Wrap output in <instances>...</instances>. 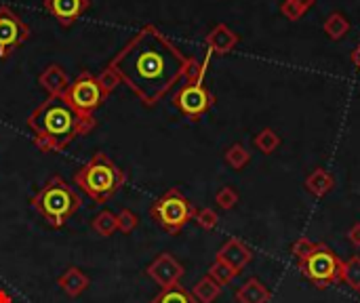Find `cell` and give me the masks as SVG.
<instances>
[{
	"instance_id": "29",
	"label": "cell",
	"mask_w": 360,
	"mask_h": 303,
	"mask_svg": "<svg viewBox=\"0 0 360 303\" xmlns=\"http://www.w3.org/2000/svg\"><path fill=\"white\" fill-rule=\"evenodd\" d=\"M194 221L202 228V230H213V228H217V223H219V215L213 211V209H200V211H196L194 213Z\"/></svg>"
},
{
	"instance_id": "14",
	"label": "cell",
	"mask_w": 360,
	"mask_h": 303,
	"mask_svg": "<svg viewBox=\"0 0 360 303\" xmlns=\"http://www.w3.org/2000/svg\"><path fill=\"white\" fill-rule=\"evenodd\" d=\"M38 84L48 93V97H57L64 95L70 86V76L68 72L57 66V64H51L42 70V74L38 76Z\"/></svg>"
},
{
	"instance_id": "33",
	"label": "cell",
	"mask_w": 360,
	"mask_h": 303,
	"mask_svg": "<svg viewBox=\"0 0 360 303\" xmlns=\"http://www.w3.org/2000/svg\"><path fill=\"white\" fill-rule=\"evenodd\" d=\"M293 3H297L301 7V11L305 13V11H310L316 5V0H293Z\"/></svg>"
},
{
	"instance_id": "12",
	"label": "cell",
	"mask_w": 360,
	"mask_h": 303,
	"mask_svg": "<svg viewBox=\"0 0 360 303\" xmlns=\"http://www.w3.org/2000/svg\"><path fill=\"white\" fill-rule=\"evenodd\" d=\"M215 259L222 261V264H226L228 268H232L236 274H240V272L249 266V261L253 259V252H251V248H249L242 240L230 238V240L217 250Z\"/></svg>"
},
{
	"instance_id": "22",
	"label": "cell",
	"mask_w": 360,
	"mask_h": 303,
	"mask_svg": "<svg viewBox=\"0 0 360 303\" xmlns=\"http://www.w3.org/2000/svg\"><path fill=\"white\" fill-rule=\"evenodd\" d=\"M253 145L260 149L262 154H274V152L278 149V145H280V135L274 129L266 127L253 137Z\"/></svg>"
},
{
	"instance_id": "10",
	"label": "cell",
	"mask_w": 360,
	"mask_h": 303,
	"mask_svg": "<svg viewBox=\"0 0 360 303\" xmlns=\"http://www.w3.org/2000/svg\"><path fill=\"white\" fill-rule=\"evenodd\" d=\"M145 274L159 286L169 288V286L179 284V280L183 276V266L171 255V252H161V255L147 266Z\"/></svg>"
},
{
	"instance_id": "23",
	"label": "cell",
	"mask_w": 360,
	"mask_h": 303,
	"mask_svg": "<svg viewBox=\"0 0 360 303\" xmlns=\"http://www.w3.org/2000/svg\"><path fill=\"white\" fill-rule=\"evenodd\" d=\"M91 228L101 236V238H108L112 236L116 230H118V221H116V215L112 211H101L93 217L91 221Z\"/></svg>"
},
{
	"instance_id": "19",
	"label": "cell",
	"mask_w": 360,
	"mask_h": 303,
	"mask_svg": "<svg viewBox=\"0 0 360 303\" xmlns=\"http://www.w3.org/2000/svg\"><path fill=\"white\" fill-rule=\"evenodd\" d=\"M350 19L341 13V11H333L327 15L325 24H323V32L329 40H341L348 32H350Z\"/></svg>"
},
{
	"instance_id": "30",
	"label": "cell",
	"mask_w": 360,
	"mask_h": 303,
	"mask_svg": "<svg viewBox=\"0 0 360 303\" xmlns=\"http://www.w3.org/2000/svg\"><path fill=\"white\" fill-rule=\"evenodd\" d=\"M116 221H118V230L125 232V234H131V232L139 226V217H137L131 209H123V211L116 215Z\"/></svg>"
},
{
	"instance_id": "28",
	"label": "cell",
	"mask_w": 360,
	"mask_h": 303,
	"mask_svg": "<svg viewBox=\"0 0 360 303\" xmlns=\"http://www.w3.org/2000/svg\"><path fill=\"white\" fill-rule=\"evenodd\" d=\"M97 82L101 84V89H104V93L106 95H110L118 84H123V80H120V76H118V72L112 68V66H108L104 72H101L99 76H97Z\"/></svg>"
},
{
	"instance_id": "17",
	"label": "cell",
	"mask_w": 360,
	"mask_h": 303,
	"mask_svg": "<svg viewBox=\"0 0 360 303\" xmlns=\"http://www.w3.org/2000/svg\"><path fill=\"white\" fill-rule=\"evenodd\" d=\"M333 187H335V177L323 167L314 169L310 175L305 177V190L310 192L314 198H325Z\"/></svg>"
},
{
	"instance_id": "1",
	"label": "cell",
	"mask_w": 360,
	"mask_h": 303,
	"mask_svg": "<svg viewBox=\"0 0 360 303\" xmlns=\"http://www.w3.org/2000/svg\"><path fill=\"white\" fill-rule=\"evenodd\" d=\"M110 66L145 108H154L186 76L190 57L156 26L147 24L131 36Z\"/></svg>"
},
{
	"instance_id": "11",
	"label": "cell",
	"mask_w": 360,
	"mask_h": 303,
	"mask_svg": "<svg viewBox=\"0 0 360 303\" xmlns=\"http://www.w3.org/2000/svg\"><path fill=\"white\" fill-rule=\"evenodd\" d=\"M91 7V0H44V9L53 15L64 28L74 26V21Z\"/></svg>"
},
{
	"instance_id": "31",
	"label": "cell",
	"mask_w": 360,
	"mask_h": 303,
	"mask_svg": "<svg viewBox=\"0 0 360 303\" xmlns=\"http://www.w3.org/2000/svg\"><path fill=\"white\" fill-rule=\"evenodd\" d=\"M280 13H282V17H287L289 21H297V19H301L305 13L301 11V7L297 5V3H293V0H282L280 3Z\"/></svg>"
},
{
	"instance_id": "9",
	"label": "cell",
	"mask_w": 360,
	"mask_h": 303,
	"mask_svg": "<svg viewBox=\"0 0 360 303\" xmlns=\"http://www.w3.org/2000/svg\"><path fill=\"white\" fill-rule=\"evenodd\" d=\"M30 34V26L11 7H0V59H7Z\"/></svg>"
},
{
	"instance_id": "15",
	"label": "cell",
	"mask_w": 360,
	"mask_h": 303,
	"mask_svg": "<svg viewBox=\"0 0 360 303\" xmlns=\"http://www.w3.org/2000/svg\"><path fill=\"white\" fill-rule=\"evenodd\" d=\"M57 284H60V288H62L68 297H78L80 293H84V291L89 288V276H87L80 268L72 266V268H68V270L60 276Z\"/></svg>"
},
{
	"instance_id": "3",
	"label": "cell",
	"mask_w": 360,
	"mask_h": 303,
	"mask_svg": "<svg viewBox=\"0 0 360 303\" xmlns=\"http://www.w3.org/2000/svg\"><path fill=\"white\" fill-rule=\"evenodd\" d=\"M127 181V173L106 154V152H95L91 160L76 171L74 183L97 205H104L114 194L123 190Z\"/></svg>"
},
{
	"instance_id": "5",
	"label": "cell",
	"mask_w": 360,
	"mask_h": 303,
	"mask_svg": "<svg viewBox=\"0 0 360 303\" xmlns=\"http://www.w3.org/2000/svg\"><path fill=\"white\" fill-rule=\"evenodd\" d=\"M194 213H196L194 205L177 187H171L169 192H165L150 207L152 219L169 234H177L188 221L194 219Z\"/></svg>"
},
{
	"instance_id": "18",
	"label": "cell",
	"mask_w": 360,
	"mask_h": 303,
	"mask_svg": "<svg viewBox=\"0 0 360 303\" xmlns=\"http://www.w3.org/2000/svg\"><path fill=\"white\" fill-rule=\"evenodd\" d=\"M190 293L194 295V299H196L198 303H213V301L222 295V284L215 282V280L207 274V276L200 278V280L192 286Z\"/></svg>"
},
{
	"instance_id": "20",
	"label": "cell",
	"mask_w": 360,
	"mask_h": 303,
	"mask_svg": "<svg viewBox=\"0 0 360 303\" xmlns=\"http://www.w3.org/2000/svg\"><path fill=\"white\" fill-rule=\"evenodd\" d=\"M150 303H198V301L194 299V295L190 291H186L183 286L175 284V286L163 288Z\"/></svg>"
},
{
	"instance_id": "6",
	"label": "cell",
	"mask_w": 360,
	"mask_h": 303,
	"mask_svg": "<svg viewBox=\"0 0 360 303\" xmlns=\"http://www.w3.org/2000/svg\"><path fill=\"white\" fill-rule=\"evenodd\" d=\"M341 264L343 261L335 255L327 244L318 242L314 252H310L305 259L297 261V268L316 288H327V286L339 282Z\"/></svg>"
},
{
	"instance_id": "13",
	"label": "cell",
	"mask_w": 360,
	"mask_h": 303,
	"mask_svg": "<svg viewBox=\"0 0 360 303\" xmlns=\"http://www.w3.org/2000/svg\"><path fill=\"white\" fill-rule=\"evenodd\" d=\"M240 42V36L226 24H217L209 34H207V48L213 55H228L236 48Z\"/></svg>"
},
{
	"instance_id": "24",
	"label": "cell",
	"mask_w": 360,
	"mask_h": 303,
	"mask_svg": "<svg viewBox=\"0 0 360 303\" xmlns=\"http://www.w3.org/2000/svg\"><path fill=\"white\" fill-rule=\"evenodd\" d=\"M226 163L234 169V171H242L249 163H251V152L242 145V143H232L226 154H224Z\"/></svg>"
},
{
	"instance_id": "35",
	"label": "cell",
	"mask_w": 360,
	"mask_h": 303,
	"mask_svg": "<svg viewBox=\"0 0 360 303\" xmlns=\"http://www.w3.org/2000/svg\"><path fill=\"white\" fill-rule=\"evenodd\" d=\"M0 303H13V297L7 291H0Z\"/></svg>"
},
{
	"instance_id": "34",
	"label": "cell",
	"mask_w": 360,
	"mask_h": 303,
	"mask_svg": "<svg viewBox=\"0 0 360 303\" xmlns=\"http://www.w3.org/2000/svg\"><path fill=\"white\" fill-rule=\"evenodd\" d=\"M352 64H354V68L360 72V42H358L356 48L352 50Z\"/></svg>"
},
{
	"instance_id": "8",
	"label": "cell",
	"mask_w": 360,
	"mask_h": 303,
	"mask_svg": "<svg viewBox=\"0 0 360 303\" xmlns=\"http://www.w3.org/2000/svg\"><path fill=\"white\" fill-rule=\"evenodd\" d=\"M215 104V95L204 82H186L173 97V106L190 120H200Z\"/></svg>"
},
{
	"instance_id": "2",
	"label": "cell",
	"mask_w": 360,
	"mask_h": 303,
	"mask_svg": "<svg viewBox=\"0 0 360 303\" xmlns=\"http://www.w3.org/2000/svg\"><path fill=\"white\" fill-rule=\"evenodd\" d=\"M95 125L97 120L93 114L78 112L68 104L64 95L48 97L28 118V127L34 131V137L51 139L57 152L66 149L74 139L89 135Z\"/></svg>"
},
{
	"instance_id": "21",
	"label": "cell",
	"mask_w": 360,
	"mask_h": 303,
	"mask_svg": "<svg viewBox=\"0 0 360 303\" xmlns=\"http://www.w3.org/2000/svg\"><path fill=\"white\" fill-rule=\"evenodd\" d=\"M339 282H345V286L352 291H360V255H354L341 264Z\"/></svg>"
},
{
	"instance_id": "32",
	"label": "cell",
	"mask_w": 360,
	"mask_h": 303,
	"mask_svg": "<svg viewBox=\"0 0 360 303\" xmlns=\"http://www.w3.org/2000/svg\"><path fill=\"white\" fill-rule=\"evenodd\" d=\"M348 240L352 246L360 248V223H354L350 230H348Z\"/></svg>"
},
{
	"instance_id": "26",
	"label": "cell",
	"mask_w": 360,
	"mask_h": 303,
	"mask_svg": "<svg viewBox=\"0 0 360 303\" xmlns=\"http://www.w3.org/2000/svg\"><path fill=\"white\" fill-rule=\"evenodd\" d=\"M316 246H318V242H312L310 238L301 236V238H297V240L291 244V255H293L297 261H301V259H305L307 255H310V252H314Z\"/></svg>"
},
{
	"instance_id": "16",
	"label": "cell",
	"mask_w": 360,
	"mask_h": 303,
	"mask_svg": "<svg viewBox=\"0 0 360 303\" xmlns=\"http://www.w3.org/2000/svg\"><path fill=\"white\" fill-rule=\"evenodd\" d=\"M236 301L238 303H268L270 301V291L262 280L249 278L242 286H238Z\"/></svg>"
},
{
	"instance_id": "36",
	"label": "cell",
	"mask_w": 360,
	"mask_h": 303,
	"mask_svg": "<svg viewBox=\"0 0 360 303\" xmlns=\"http://www.w3.org/2000/svg\"><path fill=\"white\" fill-rule=\"evenodd\" d=\"M358 293H360V291H358Z\"/></svg>"
},
{
	"instance_id": "27",
	"label": "cell",
	"mask_w": 360,
	"mask_h": 303,
	"mask_svg": "<svg viewBox=\"0 0 360 303\" xmlns=\"http://www.w3.org/2000/svg\"><path fill=\"white\" fill-rule=\"evenodd\" d=\"M209 276H211L215 282H219V284L224 286V284H230V282H232V280H234L238 274H236L232 268H228L226 264H222V261H217V259H215V264L209 268Z\"/></svg>"
},
{
	"instance_id": "4",
	"label": "cell",
	"mask_w": 360,
	"mask_h": 303,
	"mask_svg": "<svg viewBox=\"0 0 360 303\" xmlns=\"http://www.w3.org/2000/svg\"><path fill=\"white\" fill-rule=\"evenodd\" d=\"M30 205L51 228H62L80 209L82 198L62 175H53L32 198Z\"/></svg>"
},
{
	"instance_id": "25",
	"label": "cell",
	"mask_w": 360,
	"mask_h": 303,
	"mask_svg": "<svg viewBox=\"0 0 360 303\" xmlns=\"http://www.w3.org/2000/svg\"><path fill=\"white\" fill-rule=\"evenodd\" d=\"M215 202H217V207L224 209V211H230L238 205V192L232 187V185H224L217 190L215 194Z\"/></svg>"
},
{
	"instance_id": "7",
	"label": "cell",
	"mask_w": 360,
	"mask_h": 303,
	"mask_svg": "<svg viewBox=\"0 0 360 303\" xmlns=\"http://www.w3.org/2000/svg\"><path fill=\"white\" fill-rule=\"evenodd\" d=\"M66 101L76 108L82 114H93L97 108L104 106L106 101V93L101 89V84L97 82V76H93L91 72H80L76 80L70 82L68 91L64 93Z\"/></svg>"
}]
</instances>
